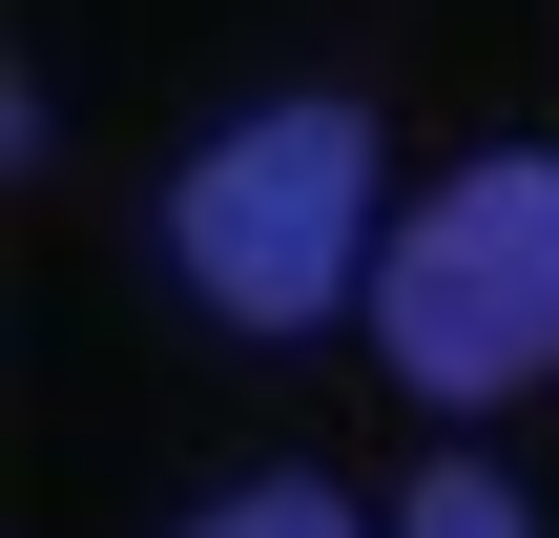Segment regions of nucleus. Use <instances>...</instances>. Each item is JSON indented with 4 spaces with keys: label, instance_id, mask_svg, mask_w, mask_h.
Here are the masks:
<instances>
[{
    "label": "nucleus",
    "instance_id": "nucleus-1",
    "mask_svg": "<svg viewBox=\"0 0 559 538\" xmlns=\"http://www.w3.org/2000/svg\"><path fill=\"white\" fill-rule=\"evenodd\" d=\"M166 249L228 332H311L373 249V104H249L187 187H166Z\"/></svg>",
    "mask_w": 559,
    "mask_h": 538
},
{
    "label": "nucleus",
    "instance_id": "nucleus-2",
    "mask_svg": "<svg viewBox=\"0 0 559 538\" xmlns=\"http://www.w3.org/2000/svg\"><path fill=\"white\" fill-rule=\"evenodd\" d=\"M373 352L415 394H519L559 373V166H456L394 249H373Z\"/></svg>",
    "mask_w": 559,
    "mask_h": 538
},
{
    "label": "nucleus",
    "instance_id": "nucleus-3",
    "mask_svg": "<svg viewBox=\"0 0 559 538\" xmlns=\"http://www.w3.org/2000/svg\"><path fill=\"white\" fill-rule=\"evenodd\" d=\"M187 538H353V498L332 477H249V498H207Z\"/></svg>",
    "mask_w": 559,
    "mask_h": 538
},
{
    "label": "nucleus",
    "instance_id": "nucleus-4",
    "mask_svg": "<svg viewBox=\"0 0 559 538\" xmlns=\"http://www.w3.org/2000/svg\"><path fill=\"white\" fill-rule=\"evenodd\" d=\"M415 538H539V518H519L498 477H436V498H415Z\"/></svg>",
    "mask_w": 559,
    "mask_h": 538
}]
</instances>
